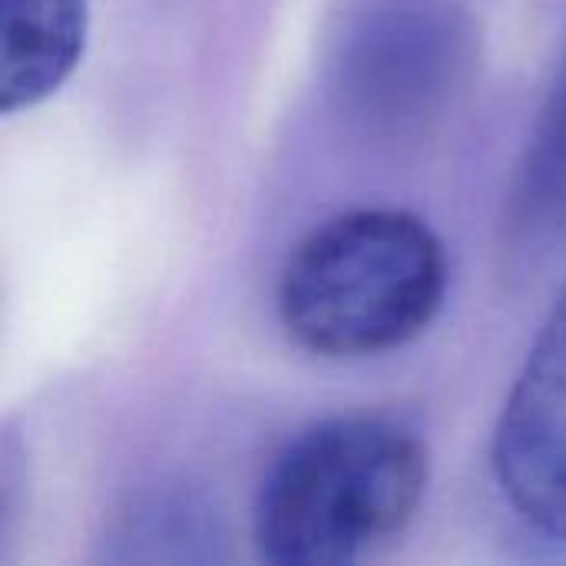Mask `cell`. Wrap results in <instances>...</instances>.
Segmentation results:
<instances>
[{"instance_id":"obj_1","label":"cell","mask_w":566,"mask_h":566,"mask_svg":"<svg viewBox=\"0 0 566 566\" xmlns=\"http://www.w3.org/2000/svg\"><path fill=\"white\" fill-rule=\"evenodd\" d=\"M428 444L388 415L305 428L269 468L252 514L259 560L345 566L398 537L428 491Z\"/></svg>"},{"instance_id":"obj_2","label":"cell","mask_w":566,"mask_h":566,"mask_svg":"<svg viewBox=\"0 0 566 566\" xmlns=\"http://www.w3.org/2000/svg\"><path fill=\"white\" fill-rule=\"evenodd\" d=\"M448 295L438 232L405 209H355L308 232L279 282L289 335L322 358H368L418 338Z\"/></svg>"},{"instance_id":"obj_3","label":"cell","mask_w":566,"mask_h":566,"mask_svg":"<svg viewBox=\"0 0 566 566\" xmlns=\"http://www.w3.org/2000/svg\"><path fill=\"white\" fill-rule=\"evenodd\" d=\"M471 50L464 13L451 0H378L345 50V93L368 119L408 126L454 93Z\"/></svg>"},{"instance_id":"obj_4","label":"cell","mask_w":566,"mask_h":566,"mask_svg":"<svg viewBox=\"0 0 566 566\" xmlns=\"http://www.w3.org/2000/svg\"><path fill=\"white\" fill-rule=\"evenodd\" d=\"M494 474L527 524L566 544V285L504 401Z\"/></svg>"},{"instance_id":"obj_5","label":"cell","mask_w":566,"mask_h":566,"mask_svg":"<svg viewBox=\"0 0 566 566\" xmlns=\"http://www.w3.org/2000/svg\"><path fill=\"white\" fill-rule=\"evenodd\" d=\"M86 33V0H0V113L50 99L80 66Z\"/></svg>"},{"instance_id":"obj_6","label":"cell","mask_w":566,"mask_h":566,"mask_svg":"<svg viewBox=\"0 0 566 566\" xmlns=\"http://www.w3.org/2000/svg\"><path fill=\"white\" fill-rule=\"evenodd\" d=\"M517 226H544L566 212V63L541 116L514 192Z\"/></svg>"}]
</instances>
